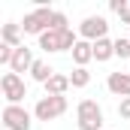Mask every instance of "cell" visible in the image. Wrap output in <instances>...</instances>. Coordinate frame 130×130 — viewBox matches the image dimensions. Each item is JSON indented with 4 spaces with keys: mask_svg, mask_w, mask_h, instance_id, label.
Segmentation results:
<instances>
[{
    "mask_svg": "<svg viewBox=\"0 0 130 130\" xmlns=\"http://www.w3.org/2000/svg\"><path fill=\"white\" fill-rule=\"evenodd\" d=\"M42 88H45V97H67V91L73 88V82H70V76H64V73H55Z\"/></svg>",
    "mask_w": 130,
    "mask_h": 130,
    "instance_id": "cell-9",
    "label": "cell"
},
{
    "mask_svg": "<svg viewBox=\"0 0 130 130\" xmlns=\"http://www.w3.org/2000/svg\"><path fill=\"white\" fill-rule=\"evenodd\" d=\"M70 27V21H67V15L61 9H55V15H52V30H67Z\"/></svg>",
    "mask_w": 130,
    "mask_h": 130,
    "instance_id": "cell-17",
    "label": "cell"
},
{
    "mask_svg": "<svg viewBox=\"0 0 130 130\" xmlns=\"http://www.w3.org/2000/svg\"><path fill=\"white\" fill-rule=\"evenodd\" d=\"M0 36H3V42L12 45V48H21V45H24V42H21L24 30H21V24H15V21H6L3 30H0Z\"/></svg>",
    "mask_w": 130,
    "mask_h": 130,
    "instance_id": "cell-12",
    "label": "cell"
},
{
    "mask_svg": "<svg viewBox=\"0 0 130 130\" xmlns=\"http://www.w3.org/2000/svg\"><path fill=\"white\" fill-rule=\"evenodd\" d=\"M0 91L6 97V106H21V100L27 97V85L18 73H3L0 79Z\"/></svg>",
    "mask_w": 130,
    "mask_h": 130,
    "instance_id": "cell-5",
    "label": "cell"
},
{
    "mask_svg": "<svg viewBox=\"0 0 130 130\" xmlns=\"http://www.w3.org/2000/svg\"><path fill=\"white\" fill-rule=\"evenodd\" d=\"M33 52L27 48V45H21V48H15V55H12V64H9V73H30V67H33Z\"/></svg>",
    "mask_w": 130,
    "mask_h": 130,
    "instance_id": "cell-8",
    "label": "cell"
},
{
    "mask_svg": "<svg viewBox=\"0 0 130 130\" xmlns=\"http://www.w3.org/2000/svg\"><path fill=\"white\" fill-rule=\"evenodd\" d=\"M115 58V39H97L94 42V61L97 64H106V61H112Z\"/></svg>",
    "mask_w": 130,
    "mask_h": 130,
    "instance_id": "cell-13",
    "label": "cell"
},
{
    "mask_svg": "<svg viewBox=\"0 0 130 130\" xmlns=\"http://www.w3.org/2000/svg\"><path fill=\"white\" fill-rule=\"evenodd\" d=\"M12 55H15V48H12V45H6V42H0V64L9 67V64H12Z\"/></svg>",
    "mask_w": 130,
    "mask_h": 130,
    "instance_id": "cell-18",
    "label": "cell"
},
{
    "mask_svg": "<svg viewBox=\"0 0 130 130\" xmlns=\"http://www.w3.org/2000/svg\"><path fill=\"white\" fill-rule=\"evenodd\" d=\"M0 121L6 130H30L33 127V112H27L24 106H3Z\"/></svg>",
    "mask_w": 130,
    "mask_h": 130,
    "instance_id": "cell-6",
    "label": "cell"
},
{
    "mask_svg": "<svg viewBox=\"0 0 130 130\" xmlns=\"http://www.w3.org/2000/svg\"><path fill=\"white\" fill-rule=\"evenodd\" d=\"M67 109H70L67 97H39L36 106H33V118L36 121H55V118L64 115Z\"/></svg>",
    "mask_w": 130,
    "mask_h": 130,
    "instance_id": "cell-4",
    "label": "cell"
},
{
    "mask_svg": "<svg viewBox=\"0 0 130 130\" xmlns=\"http://www.w3.org/2000/svg\"><path fill=\"white\" fill-rule=\"evenodd\" d=\"M106 33H109V21H106L103 15H88V18H82V24H79V39H88V42L106 39Z\"/></svg>",
    "mask_w": 130,
    "mask_h": 130,
    "instance_id": "cell-7",
    "label": "cell"
},
{
    "mask_svg": "<svg viewBox=\"0 0 130 130\" xmlns=\"http://www.w3.org/2000/svg\"><path fill=\"white\" fill-rule=\"evenodd\" d=\"M52 15H55L52 6H36L33 12L24 15L21 30H24V33H33V36H42L45 30H52Z\"/></svg>",
    "mask_w": 130,
    "mask_h": 130,
    "instance_id": "cell-3",
    "label": "cell"
},
{
    "mask_svg": "<svg viewBox=\"0 0 130 130\" xmlns=\"http://www.w3.org/2000/svg\"><path fill=\"white\" fill-rule=\"evenodd\" d=\"M109 9H112V12H118V15H121V12H124V9H127V0H112V3H109Z\"/></svg>",
    "mask_w": 130,
    "mask_h": 130,
    "instance_id": "cell-20",
    "label": "cell"
},
{
    "mask_svg": "<svg viewBox=\"0 0 130 130\" xmlns=\"http://www.w3.org/2000/svg\"><path fill=\"white\" fill-rule=\"evenodd\" d=\"M115 58H121V61L130 58V39H124V36L115 39Z\"/></svg>",
    "mask_w": 130,
    "mask_h": 130,
    "instance_id": "cell-16",
    "label": "cell"
},
{
    "mask_svg": "<svg viewBox=\"0 0 130 130\" xmlns=\"http://www.w3.org/2000/svg\"><path fill=\"white\" fill-rule=\"evenodd\" d=\"M70 82H73V88H88V85H91V73H88V67H76V70L70 73Z\"/></svg>",
    "mask_w": 130,
    "mask_h": 130,
    "instance_id": "cell-15",
    "label": "cell"
},
{
    "mask_svg": "<svg viewBox=\"0 0 130 130\" xmlns=\"http://www.w3.org/2000/svg\"><path fill=\"white\" fill-rule=\"evenodd\" d=\"M79 42V33H73V27L67 30H45L39 36V48L45 55H58V52H73V45Z\"/></svg>",
    "mask_w": 130,
    "mask_h": 130,
    "instance_id": "cell-1",
    "label": "cell"
},
{
    "mask_svg": "<svg viewBox=\"0 0 130 130\" xmlns=\"http://www.w3.org/2000/svg\"><path fill=\"white\" fill-rule=\"evenodd\" d=\"M106 88L115 94V97H130V73H109L106 79Z\"/></svg>",
    "mask_w": 130,
    "mask_h": 130,
    "instance_id": "cell-10",
    "label": "cell"
},
{
    "mask_svg": "<svg viewBox=\"0 0 130 130\" xmlns=\"http://www.w3.org/2000/svg\"><path fill=\"white\" fill-rule=\"evenodd\" d=\"M118 118H121V121H130V97H124L118 103Z\"/></svg>",
    "mask_w": 130,
    "mask_h": 130,
    "instance_id": "cell-19",
    "label": "cell"
},
{
    "mask_svg": "<svg viewBox=\"0 0 130 130\" xmlns=\"http://www.w3.org/2000/svg\"><path fill=\"white\" fill-rule=\"evenodd\" d=\"M76 127L79 130H103V106L97 100H82L76 106Z\"/></svg>",
    "mask_w": 130,
    "mask_h": 130,
    "instance_id": "cell-2",
    "label": "cell"
},
{
    "mask_svg": "<svg viewBox=\"0 0 130 130\" xmlns=\"http://www.w3.org/2000/svg\"><path fill=\"white\" fill-rule=\"evenodd\" d=\"M91 61H94V42L79 39V42L73 45V64L76 67H88Z\"/></svg>",
    "mask_w": 130,
    "mask_h": 130,
    "instance_id": "cell-11",
    "label": "cell"
},
{
    "mask_svg": "<svg viewBox=\"0 0 130 130\" xmlns=\"http://www.w3.org/2000/svg\"><path fill=\"white\" fill-rule=\"evenodd\" d=\"M52 76H55V70H52V64H48V61H33V67H30V79H33V82L45 85Z\"/></svg>",
    "mask_w": 130,
    "mask_h": 130,
    "instance_id": "cell-14",
    "label": "cell"
}]
</instances>
